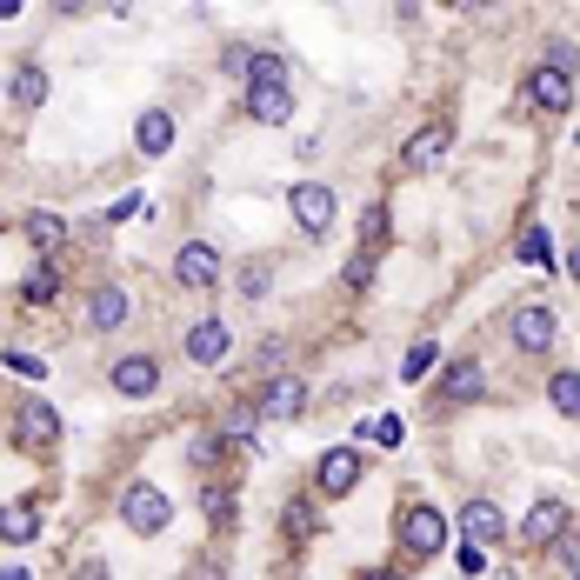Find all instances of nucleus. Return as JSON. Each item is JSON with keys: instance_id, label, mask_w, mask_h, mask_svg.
I'll use <instances>...</instances> for the list:
<instances>
[{"instance_id": "nucleus-1", "label": "nucleus", "mask_w": 580, "mask_h": 580, "mask_svg": "<svg viewBox=\"0 0 580 580\" xmlns=\"http://www.w3.org/2000/svg\"><path fill=\"white\" fill-rule=\"evenodd\" d=\"M447 547V514L434 508V501H407L400 508V554H441Z\"/></svg>"}, {"instance_id": "nucleus-2", "label": "nucleus", "mask_w": 580, "mask_h": 580, "mask_svg": "<svg viewBox=\"0 0 580 580\" xmlns=\"http://www.w3.org/2000/svg\"><path fill=\"white\" fill-rule=\"evenodd\" d=\"M121 521H127V534H168L174 501H168V493H160L153 480H134V487L121 493Z\"/></svg>"}, {"instance_id": "nucleus-3", "label": "nucleus", "mask_w": 580, "mask_h": 580, "mask_svg": "<svg viewBox=\"0 0 580 580\" xmlns=\"http://www.w3.org/2000/svg\"><path fill=\"white\" fill-rule=\"evenodd\" d=\"M287 214H294V227L300 234H327V227H334V214H341V201H334V187H327V181H294L287 187Z\"/></svg>"}, {"instance_id": "nucleus-4", "label": "nucleus", "mask_w": 580, "mask_h": 580, "mask_svg": "<svg viewBox=\"0 0 580 580\" xmlns=\"http://www.w3.org/2000/svg\"><path fill=\"white\" fill-rule=\"evenodd\" d=\"M54 441H60V413H54V400H47V394H27V400L14 407V447L47 454Z\"/></svg>"}, {"instance_id": "nucleus-5", "label": "nucleus", "mask_w": 580, "mask_h": 580, "mask_svg": "<svg viewBox=\"0 0 580 580\" xmlns=\"http://www.w3.org/2000/svg\"><path fill=\"white\" fill-rule=\"evenodd\" d=\"M361 474H367L361 447H327V454H320V467H314V487H320V501H348V493L361 487Z\"/></svg>"}, {"instance_id": "nucleus-6", "label": "nucleus", "mask_w": 580, "mask_h": 580, "mask_svg": "<svg viewBox=\"0 0 580 580\" xmlns=\"http://www.w3.org/2000/svg\"><path fill=\"white\" fill-rule=\"evenodd\" d=\"M107 387H114L121 400H153V394H160V361H153V354H121V361L107 367Z\"/></svg>"}, {"instance_id": "nucleus-7", "label": "nucleus", "mask_w": 580, "mask_h": 580, "mask_svg": "<svg viewBox=\"0 0 580 580\" xmlns=\"http://www.w3.org/2000/svg\"><path fill=\"white\" fill-rule=\"evenodd\" d=\"M174 281H181L187 294H214V287H220V254H214L207 240H187L181 254H174Z\"/></svg>"}, {"instance_id": "nucleus-8", "label": "nucleus", "mask_w": 580, "mask_h": 580, "mask_svg": "<svg viewBox=\"0 0 580 580\" xmlns=\"http://www.w3.org/2000/svg\"><path fill=\"white\" fill-rule=\"evenodd\" d=\"M501 534H508V521H501V508H493V501H467L460 508V547L493 554V547H501Z\"/></svg>"}, {"instance_id": "nucleus-9", "label": "nucleus", "mask_w": 580, "mask_h": 580, "mask_svg": "<svg viewBox=\"0 0 580 580\" xmlns=\"http://www.w3.org/2000/svg\"><path fill=\"white\" fill-rule=\"evenodd\" d=\"M254 413H261V421H300V413H307V380L274 374V380H268V394L254 400Z\"/></svg>"}, {"instance_id": "nucleus-10", "label": "nucleus", "mask_w": 580, "mask_h": 580, "mask_svg": "<svg viewBox=\"0 0 580 580\" xmlns=\"http://www.w3.org/2000/svg\"><path fill=\"white\" fill-rule=\"evenodd\" d=\"M247 114H254L261 127H287L294 88H287V80H247Z\"/></svg>"}, {"instance_id": "nucleus-11", "label": "nucleus", "mask_w": 580, "mask_h": 580, "mask_svg": "<svg viewBox=\"0 0 580 580\" xmlns=\"http://www.w3.org/2000/svg\"><path fill=\"white\" fill-rule=\"evenodd\" d=\"M227 354H234L227 320H194V327H187V361H194V367H220Z\"/></svg>"}, {"instance_id": "nucleus-12", "label": "nucleus", "mask_w": 580, "mask_h": 580, "mask_svg": "<svg viewBox=\"0 0 580 580\" xmlns=\"http://www.w3.org/2000/svg\"><path fill=\"white\" fill-rule=\"evenodd\" d=\"M514 348H527V354H547L554 348V307H541V300L514 307Z\"/></svg>"}, {"instance_id": "nucleus-13", "label": "nucleus", "mask_w": 580, "mask_h": 580, "mask_svg": "<svg viewBox=\"0 0 580 580\" xmlns=\"http://www.w3.org/2000/svg\"><path fill=\"white\" fill-rule=\"evenodd\" d=\"M560 534H567V501H534L527 521H521V541L527 547H554Z\"/></svg>"}, {"instance_id": "nucleus-14", "label": "nucleus", "mask_w": 580, "mask_h": 580, "mask_svg": "<svg viewBox=\"0 0 580 580\" xmlns=\"http://www.w3.org/2000/svg\"><path fill=\"white\" fill-rule=\"evenodd\" d=\"M527 94H534V107H541V114H567V107H573V80H567L560 67H534Z\"/></svg>"}, {"instance_id": "nucleus-15", "label": "nucleus", "mask_w": 580, "mask_h": 580, "mask_svg": "<svg viewBox=\"0 0 580 580\" xmlns=\"http://www.w3.org/2000/svg\"><path fill=\"white\" fill-rule=\"evenodd\" d=\"M134 147H140L147 160H160V153L174 147V114H168V107H147V114L134 121Z\"/></svg>"}, {"instance_id": "nucleus-16", "label": "nucleus", "mask_w": 580, "mask_h": 580, "mask_svg": "<svg viewBox=\"0 0 580 580\" xmlns=\"http://www.w3.org/2000/svg\"><path fill=\"white\" fill-rule=\"evenodd\" d=\"M480 387H487V367H480V361H454L447 380H441V400L467 407V400H480Z\"/></svg>"}, {"instance_id": "nucleus-17", "label": "nucleus", "mask_w": 580, "mask_h": 580, "mask_svg": "<svg viewBox=\"0 0 580 580\" xmlns=\"http://www.w3.org/2000/svg\"><path fill=\"white\" fill-rule=\"evenodd\" d=\"M34 534H41V508H34V501H8V508H0V541L27 547Z\"/></svg>"}, {"instance_id": "nucleus-18", "label": "nucleus", "mask_w": 580, "mask_h": 580, "mask_svg": "<svg viewBox=\"0 0 580 580\" xmlns=\"http://www.w3.org/2000/svg\"><path fill=\"white\" fill-rule=\"evenodd\" d=\"M447 147H454V134H447V127H428V134H413V140H407V153H400V160H407L413 174H421V168H434Z\"/></svg>"}, {"instance_id": "nucleus-19", "label": "nucleus", "mask_w": 580, "mask_h": 580, "mask_svg": "<svg viewBox=\"0 0 580 580\" xmlns=\"http://www.w3.org/2000/svg\"><path fill=\"white\" fill-rule=\"evenodd\" d=\"M88 320L101 327V334H114V327L127 320V294H121V287H94V300H88Z\"/></svg>"}, {"instance_id": "nucleus-20", "label": "nucleus", "mask_w": 580, "mask_h": 580, "mask_svg": "<svg viewBox=\"0 0 580 580\" xmlns=\"http://www.w3.org/2000/svg\"><path fill=\"white\" fill-rule=\"evenodd\" d=\"M268 287H274V261H261V254L234 274V294H247V300H268Z\"/></svg>"}, {"instance_id": "nucleus-21", "label": "nucleus", "mask_w": 580, "mask_h": 580, "mask_svg": "<svg viewBox=\"0 0 580 580\" xmlns=\"http://www.w3.org/2000/svg\"><path fill=\"white\" fill-rule=\"evenodd\" d=\"M547 400L567 413V421H580V374H554L547 380Z\"/></svg>"}, {"instance_id": "nucleus-22", "label": "nucleus", "mask_w": 580, "mask_h": 580, "mask_svg": "<svg viewBox=\"0 0 580 580\" xmlns=\"http://www.w3.org/2000/svg\"><path fill=\"white\" fill-rule=\"evenodd\" d=\"M514 254H521L527 268H554V240H547V227H527V234H521V247H514Z\"/></svg>"}, {"instance_id": "nucleus-23", "label": "nucleus", "mask_w": 580, "mask_h": 580, "mask_svg": "<svg viewBox=\"0 0 580 580\" xmlns=\"http://www.w3.org/2000/svg\"><path fill=\"white\" fill-rule=\"evenodd\" d=\"M21 234H27L34 247H54V240L67 234V220H60V214H27V220H21Z\"/></svg>"}, {"instance_id": "nucleus-24", "label": "nucleus", "mask_w": 580, "mask_h": 580, "mask_svg": "<svg viewBox=\"0 0 580 580\" xmlns=\"http://www.w3.org/2000/svg\"><path fill=\"white\" fill-rule=\"evenodd\" d=\"M14 101H21V107H41V101H47V73H41V67H21V73H14Z\"/></svg>"}, {"instance_id": "nucleus-25", "label": "nucleus", "mask_w": 580, "mask_h": 580, "mask_svg": "<svg viewBox=\"0 0 580 580\" xmlns=\"http://www.w3.org/2000/svg\"><path fill=\"white\" fill-rule=\"evenodd\" d=\"M201 514H207L214 527H227V521H234V487H207V493H201Z\"/></svg>"}, {"instance_id": "nucleus-26", "label": "nucleus", "mask_w": 580, "mask_h": 580, "mask_svg": "<svg viewBox=\"0 0 580 580\" xmlns=\"http://www.w3.org/2000/svg\"><path fill=\"white\" fill-rule=\"evenodd\" d=\"M21 287H27V300H34V307H41V300H60V274H54V268H34Z\"/></svg>"}, {"instance_id": "nucleus-27", "label": "nucleus", "mask_w": 580, "mask_h": 580, "mask_svg": "<svg viewBox=\"0 0 580 580\" xmlns=\"http://www.w3.org/2000/svg\"><path fill=\"white\" fill-rule=\"evenodd\" d=\"M434 361H441V348H434V341H421V348H407V361H400V374H407V380H421V374H428Z\"/></svg>"}, {"instance_id": "nucleus-28", "label": "nucleus", "mask_w": 580, "mask_h": 580, "mask_svg": "<svg viewBox=\"0 0 580 580\" xmlns=\"http://www.w3.org/2000/svg\"><path fill=\"white\" fill-rule=\"evenodd\" d=\"M254 421H261L254 407H234V413H227V428H220V441H254Z\"/></svg>"}, {"instance_id": "nucleus-29", "label": "nucleus", "mask_w": 580, "mask_h": 580, "mask_svg": "<svg viewBox=\"0 0 580 580\" xmlns=\"http://www.w3.org/2000/svg\"><path fill=\"white\" fill-rule=\"evenodd\" d=\"M220 447H227L220 434H194V447H187V460H194V467H207V460H220Z\"/></svg>"}, {"instance_id": "nucleus-30", "label": "nucleus", "mask_w": 580, "mask_h": 580, "mask_svg": "<svg viewBox=\"0 0 580 580\" xmlns=\"http://www.w3.org/2000/svg\"><path fill=\"white\" fill-rule=\"evenodd\" d=\"M8 367H14V374H27V380H47V361H41V354H21V348H14V354H8Z\"/></svg>"}, {"instance_id": "nucleus-31", "label": "nucleus", "mask_w": 580, "mask_h": 580, "mask_svg": "<svg viewBox=\"0 0 580 580\" xmlns=\"http://www.w3.org/2000/svg\"><path fill=\"white\" fill-rule=\"evenodd\" d=\"M287 534H294V541L314 534V501H294V508H287Z\"/></svg>"}, {"instance_id": "nucleus-32", "label": "nucleus", "mask_w": 580, "mask_h": 580, "mask_svg": "<svg viewBox=\"0 0 580 580\" xmlns=\"http://www.w3.org/2000/svg\"><path fill=\"white\" fill-rule=\"evenodd\" d=\"M367 274H374V247H361V254L348 261V287H367Z\"/></svg>"}, {"instance_id": "nucleus-33", "label": "nucleus", "mask_w": 580, "mask_h": 580, "mask_svg": "<svg viewBox=\"0 0 580 580\" xmlns=\"http://www.w3.org/2000/svg\"><path fill=\"white\" fill-rule=\"evenodd\" d=\"M374 441L380 447H400V421H394V413H380V421H374Z\"/></svg>"}, {"instance_id": "nucleus-34", "label": "nucleus", "mask_w": 580, "mask_h": 580, "mask_svg": "<svg viewBox=\"0 0 580 580\" xmlns=\"http://www.w3.org/2000/svg\"><path fill=\"white\" fill-rule=\"evenodd\" d=\"M361 580H400V573H394V567H374V573H361Z\"/></svg>"}, {"instance_id": "nucleus-35", "label": "nucleus", "mask_w": 580, "mask_h": 580, "mask_svg": "<svg viewBox=\"0 0 580 580\" xmlns=\"http://www.w3.org/2000/svg\"><path fill=\"white\" fill-rule=\"evenodd\" d=\"M567 274H573V281H580V247H573V254H567Z\"/></svg>"}]
</instances>
